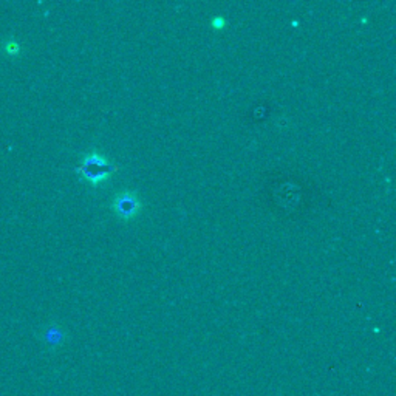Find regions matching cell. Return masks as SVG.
<instances>
[{
    "instance_id": "cell-1",
    "label": "cell",
    "mask_w": 396,
    "mask_h": 396,
    "mask_svg": "<svg viewBox=\"0 0 396 396\" xmlns=\"http://www.w3.org/2000/svg\"><path fill=\"white\" fill-rule=\"evenodd\" d=\"M115 171H116V166H113L107 158H104L96 152L85 155L83 163H80L78 169L80 176H83L85 181L92 183L93 186L106 181Z\"/></svg>"
},
{
    "instance_id": "cell-2",
    "label": "cell",
    "mask_w": 396,
    "mask_h": 396,
    "mask_svg": "<svg viewBox=\"0 0 396 396\" xmlns=\"http://www.w3.org/2000/svg\"><path fill=\"white\" fill-rule=\"evenodd\" d=\"M112 209L121 220H131L141 211V201L133 192H119L112 201Z\"/></svg>"
},
{
    "instance_id": "cell-3",
    "label": "cell",
    "mask_w": 396,
    "mask_h": 396,
    "mask_svg": "<svg viewBox=\"0 0 396 396\" xmlns=\"http://www.w3.org/2000/svg\"><path fill=\"white\" fill-rule=\"evenodd\" d=\"M211 25H212L214 28H217V30H222V28H224L226 22H224V19H223V18H215V19H212Z\"/></svg>"
}]
</instances>
